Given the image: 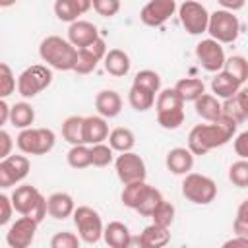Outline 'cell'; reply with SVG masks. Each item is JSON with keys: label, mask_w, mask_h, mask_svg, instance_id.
Masks as SVG:
<instances>
[{"label": "cell", "mask_w": 248, "mask_h": 248, "mask_svg": "<svg viewBox=\"0 0 248 248\" xmlns=\"http://www.w3.org/2000/svg\"><path fill=\"white\" fill-rule=\"evenodd\" d=\"M234 97H236V101L240 103V107H242V108L246 110V114H248V85H246V87H240Z\"/></svg>", "instance_id": "f5cc1de1"}, {"label": "cell", "mask_w": 248, "mask_h": 248, "mask_svg": "<svg viewBox=\"0 0 248 248\" xmlns=\"http://www.w3.org/2000/svg\"><path fill=\"white\" fill-rule=\"evenodd\" d=\"M163 202V194L155 188V186H149V190L145 192L143 200L140 202V205L136 207V211L141 215V217H151L153 211L157 209V205Z\"/></svg>", "instance_id": "d590c367"}, {"label": "cell", "mask_w": 248, "mask_h": 248, "mask_svg": "<svg viewBox=\"0 0 248 248\" xmlns=\"http://www.w3.org/2000/svg\"><path fill=\"white\" fill-rule=\"evenodd\" d=\"M240 87H242V85H240L232 76H229L225 70L217 72L215 78L211 79V91H213L215 97H219V99H231V97H234Z\"/></svg>", "instance_id": "4316f807"}, {"label": "cell", "mask_w": 248, "mask_h": 248, "mask_svg": "<svg viewBox=\"0 0 248 248\" xmlns=\"http://www.w3.org/2000/svg\"><path fill=\"white\" fill-rule=\"evenodd\" d=\"M12 145H14L12 136H10L6 130H0V159L12 155V153H10V151H12Z\"/></svg>", "instance_id": "7dc6e473"}, {"label": "cell", "mask_w": 248, "mask_h": 248, "mask_svg": "<svg viewBox=\"0 0 248 248\" xmlns=\"http://www.w3.org/2000/svg\"><path fill=\"white\" fill-rule=\"evenodd\" d=\"M155 110H157V122L165 130H176L184 122V99L176 93L174 87L159 91L155 101Z\"/></svg>", "instance_id": "3957f363"}, {"label": "cell", "mask_w": 248, "mask_h": 248, "mask_svg": "<svg viewBox=\"0 0 248 248\" xmlns=\"http://www.w3.org/2000/svg\"><path fill=\"white\" fill-rule=\"evenodd\" d=\"M66 159L72 169H87V167H91V147H87V143L72 145Z\"/></svg>", "instance_id": "836d02e7"}, {"label": "cell", "mask_w": 248, "mask_h": 248, "mask_svg": "<svg viewBox=\"0 0 248 248\" xmlns=\"http://www.w3.org/2000/svg\"><path fill=\"white\" fill-rule=\"evenodd\" d=\"M223 114H225V116H229V118H232V120H236L238 124H240V122H244V120L248 118L246 110L240 107V103L236 101V97L225 99V103H223Z\"/></svg>", "instance_id": "b9f144b4"}, {"label": "cell", "mask_w": 248, "mask_h": 248, "mask_svg": "<svg viewBox=\"0 0 248 248\" xmlns=\"http://www.w3.org/2000/svg\"><path fill=\"white\" fill-rule=\"evenodd\" d=\"M234 153L240 157V159H248V130L240 132L236 138H234Z\"/></svg>", "instance_id": "bcb514c9"}, {"label": "cell", "mask_w": 248, "mask_h": 248, "mask_svg": "<svg viewBox=\"0 0 248 248\" xmlns=\"http://www.w3.org/2000/svg\"><path fill=\"white\" fill-rule=\"evenodd\" d=\"M155 95H157V93H153V91H149V89H145V87H140V85L132 83L130 93H128V101H130V105H132L134 110L145 112V110H149V108L155 105V101H157Z\"/></svg>", "instance_id": "83f0119b"}, {"label": "cell", "mask_w": 248, "mask_h": 248, "mask_svg": "<svg viewBox=\"0 0 248 248\" xmlns=\"http://www.w3.org/2000/svg\"><path fill=\"white\" fill-rule=\"evenodd\" d=\"M16 143L25 155H45L54 147L56 136L50 128H23Z\"/></svg>", "instance_id": "8992f818"}, {"label": "cell", "mask_w": 248, "mask_h": 248, "mask_svg": "<svg viewBox=\"0 0 248 248\" xmlns=\"http://www.w3.org/2000/svg\"><path fill=\"white\" fill-rule=\"evenodd\" d=\"M74 225L78 229V234L81 238V242L85 244H97L103 236V221H101V215L89 207V205H78L76 211H74Z\"/></svg>", "instance_id": "ba28073f"}, {"label": "cell", "mask_w": 248, "mask_h": 248, "mask_svg": "<svg viewBox=\"0 0 248 248\" xmlns=\"http://www.w3.org/2000/svg\"><path fill=\"white\" fill-rule=\"evenodd\" d=\"M194 108L198 116H202L207 122H213L223 114V103H219V97L209 95V93H203L202 97H198L194 101Z\"/></svg>", "instance_id": "484cf974"}, {"label": "cell", "mask_w": 248, "mask_h": 248, "mask_svg": "<svg viewBox=\"0 0 248 248\" xmlns=\"http://www.w3.org/2000/svg\"><path fill=\"white\" fill-rule=\"evenodd\" d=\"M134 83L140 85V87H145V89H149V91H153L157 95L161 91V76L155 70H141V72H138L136 78H134Z\"/></svg>", "instance_id": "74e56055"}, {"label": "cell", "mask_w": 248, "mask_h": 248, "mask_svg": "<svg viewBox=\"0 0 248 248\" xmlns=\"http://www.w3.org/2000/svg\"><path fill=\"white\" fill-rule=\"evenodd\" d=\"M10 114H12V107L8 105L6 99H0V126L10 122Z\"/></svg>", "instance_id": "c3c4849f"}, {"label": "cell", "mask_w": 248, "mask_h": 248, "mask_svg": "<svg viewBox=\"0 0 248 248\" xmlns=\"http://www.w3.org/2000/svg\"><path fill=\"white\" fill-rule=\"evenodd\" d=\"M229 180L236 188H248V159H240L231 165L229 169Z\"/></svg>", "instance_id": "f35d334b"}, {"label": "cell", "mask_w": 248, "mask_h": 248, "mask_svg": "<svg viewBox=\"0 0 248 248\" xmlns=\"http://www.w3.org/2000/svg\"><path fill=\"white\" fill-rule=\"evenodd\" d=\"M97 39H99V29H97L91 21L76 19V21L70 23V27H68V41H70L76 48L87 46V45H91V43L97 41Z\"/></svg>", "instance_id": "e0dca14e"}, {"label": "cell", "mask_w": 248, "mask_h": 248, "mask_svg": "<svg viewBox=\"0 0 248 248\" xmlns=\"http://www.w3.org/2000/svg\"><path fill=\"white\" fill-rule=\"evenodd\" d=\"M114 169H116V176L120 178L122 184H130L136 180H145V163L143 159L134 153V151H124L114 159Z\"/></svg>", "instance_id": "7c38bea8"}, {"label": "cell", "mask_w": 248, "mask_h": 248, "mask_svg": "<svg viewBox=\"0 0 248 248\" xmlns=\"http://www.w3.org/2000/svg\"><path fill=\"white\" fill-rule=\"evenodd\" d=\"M16 87H17V83H16V76H14L12 68L6 62H2L0 64V97L8 99L16 91Z\"/></svg>", "instance_id": "ab89813d"}, {"label": "cell", "mask_w": 248, "mask_h": 248, "mask_svg": "<svg viewBox=\"0 0 248 248\" xmlns=\"http://www.w3.org/2000/svg\"><path fill=\"white\" fill-rule=\"evenodd\" d=\"M223 246H225V248H229V246H244V248H248V238H244V236H240V234H234L232 238L225 240Z\"/></svg>", "instance_id": "816d5d0a"}, {"label": "cell", "mask_w": 248, "mask_h": 248, "mask_svg": "<svg viewBox=\"0 0 248 248\" xmlns=\"http://www.w3.org/2000/svg\"><path fill=\"white\" fill-rule=\"evenodd\" d=\"M31 170V163L25 155H8L0 161V188L19 184Z\"/></svg>", "instance_id": "4fadbf2b"}, {"label": "cell", "mask_w": 248, "mask_h": 248, "mask_svg": "<svg viewBox=\"0 0 248 248\" xmlns=\"http://www.w3.org/2000/svg\"><path fill=\"white\" fill-rule=\"evenodd\" d=\"M151 184H147L145 180H136V182H130V184H124V190L120 194V200L126 207L130 209H136L140 205V202L143 200L145 192L149 190Z\"/></svg>", "instance_id": "f546056e"}, {"label": "cell", "mask_w": 248, "mask_h": 248, "mask_svg": "<svg viewBox=\"0 0 248 248\" xmlns=\"http://www.w3.org/2000/svg\"><path fill=\"white\" fill-rule=\"evenodd\" d=\"M174 12H176L174 0H149L140 12V19L147 27H159L169 17H172Z\"/></svg>", "instance_id": "2e32d148"}, {"label": "cell", "mask_w": 248, "mask_h": 248, "mask_svg": "<svg viewBox=\"0 0 248 248\" xmlns=\"http://www.w3.org/2000/svg\"><path fill=\"white\" fill-rule=\"evenodd\" d=\"M81 242V238L74 232H68V231H62V232H56L52 238H50V246L52 248H78Z\"/></svg>", "instance_id": "7bdbcfd3"}, {"label": "cell", "mask_w": 248, "mask_h": 248, "mask_svg": "<svg viewBox=\"0 0 248 248\" xmlns=\"http://www.w3.org/2000/svg\"><path fill=\"white\" fill-rule=\"evenodd\" d=\"M91 8H93V0H56L54 2L56 17L66 23H74L79 16H83Z\"/></svg>", "instance_id": "d6986e66"}, {"label": "cell", "mask_w": 248, "mask_h": 248, "mask_svg": "<svg viewBox=\"0 0 248 248\" xmlns=\"http://www.w3.org/2000/svg\"><path fill=\"white\" fill-rule=\"evenodd\" d=\"M46 205H48V215L52 219H66L70 215H74L76 211V203L74 198L68 192H54L46 198Z\"/></svg>", "instance_id": "44dd1931"}, {"label": "cell", "mask_w": 248, "mask_h": 248, "mask_svg": "<svg viewBox=\"0 0 248 248\" xmlns=\"http://www.w3.org/2000/svg\"><path fill=\"white\" fill-rule=\"evenodd\" d=\"M165 163L172 174H188L194 167V153L188 147H174L167 153Z\"/></svg>", "instance_id": "ffe728a7"}, {"label": "cell", "mask_w": 248, "mask_h": 248, "mask_svg": "<svg viewBox=\"0 0 248 248\" xmlns=\"http://www.w3.org/2000/svg\"><path fill=\"white\" fill-rule=\"evenodd\" d=\"M151 219H153V223L155 225H161V227H170L172 225V221H174V205L170 203V202H161L159 205H157V209L153 211V215H151Z\"/></svg>", "instance_id": "60d3db41"}, {"label": "cell", "mask_w": 248, "mask_h": 248, "mask_svg": "<svg viewBox=\"0 0 248 248\" xmlns=\"http://www.w3.org/2000/svg\"><path fill=\"white\" fill-rule=\"evenodd\" d=\"M14 211H16V207L12 203V198L6 196V194H2L0 196V225H8Z\"/></svg>", "instance_id": "f6af8a7d"}, {"label": "cell", "mask_w": 248, "mask_h": 248, "mask_svg": "<svg viewBox=\"0 0 248 248\" xmlns=\"http://www.w3.org/2000/svg\"><path fill=\"white\" fill-rule=\"evenodd\" d=\"M174 89L184 99V103L186 101H192L194 103L198 97H202L205 93V85H203V81L200 78H182V79L176 81Z\"/></svg>", "instance_id": "4dcf8cb0"}, {"label": "cell", "mask_w": 248, "mask_h": 248, "mask_svg": "<svg viewBox=\"0 0 248 248\" xmlns=\"http://www.w3.org/2000/svg\"><path fill=\"white\" fill-rule=\"evenodd\" d=\"M108 124L107 118L101 114H91L83 118V141L87 145H95V143H103L105 140H108Z\"/></svg>", "instance_id": "ac0fdd59"}, {"label": "cell", "mask_w": 248, "mask_h": 248, "mask_svg": "<svg viewBox=\"0 0 248 248\" xmlns=\"http://www.w3.org/2000/svg\"><path fill=\"white\" fill-rule=\"evenodd\" d=\"M223 70L229 74V76H232L240 85L248 79V60L244 58V56H229L227 60H225V66H223Z\"/></svg>", "instance_id": "e575fe53"}, {"label": "cell", "mask_w": 248, "mask_h": 248, "mask_svg": "<svg viewBox=\"0 0 248 248\" xmlns=\"http://www.w3.org/2000/svg\"><path fill=\"white\" fill-rule=\"evenodd\" d=\"M52 83V72L50 68L43 66V64H33L29 68H25L19 78H17V93L25 99H31L35 95H39L41 91H45L48 85Z\"/></svg>", "instance_id": "9c48e42d"}, {"label": "cell", "mask_w": 248, "mask_h": 248, "mask_svg": "<svg viewBox=\"0 0 248 248\" xmlns=\"http://www.w3.org/2000/svg\"><path fill=\"white\" fill-rule=\"evenodd\" d=\"M217 2L223 6V10H231V12L242 10L244 4H246V0H217Z\"/></svg>", "instance_id": "681fc988"}, {"label": "cell", "mask_w": 248, "mask_h": 248, "mask_svg": "<svg viewBox=\"0 0 248 248\" xmlns=\"http://www.w3.org/2000/svg\"><path fill=\"white\" fill-rule=\"evenodd\" d=\"M107 43H105V39L103 37H99L97 41H93L91 45H87V46H81V48H78V62H76V68H74V72L76 74H91L95 68H97V64L101 62V60H105V56H107Z\"/></svg>", "instance_id": "9a60e30c"}, {"label": "cell", "mask_w": 248, "mask_h": 248, "mask_svg": "<svg viewBox=\"0 0 248 248\" xmlns=\"http://www.w3.org/2000/svg\"><path fill=\"white\" fill-rule=\"evenodd\" d=\"M238 122L221 114L209 124H198L188 134V149L194 155H205L215 147L229 143L236 134Z\"/></svg>", "instance_id": "6da1fadb"}, {"label": "cell", "mask_w": 248, "mask_h": 248, "mask_svg": "<svg viewBox=\"0 0 248 248\" xmlns=\"http://www.w3.org/2000/svg\"><path fill=\"white\" fill-rule=\"evenodd\" d=\"M236 219L248 223V200H244V202L238 205V209H236Z\"/></svg>", "instance_id": "db71d44e"}, {"label": "cell", "mask_w": 248, "mask_h": 248, "mask_svg": "<svg viewBox=\"0 0 248 248\" xmlns=\"http://www.w3.org/2000/svg\"><path fill=\"white\" fill-rule=\"evenodd\" d=\"M17 0H0V8H10V6H14Z\"/></svg>", "instance_id": "11a10c76"}, {"label": "cell", "mask_w": 248, "mask_h": 248, "mask_svg": "<svg viewBox=\"0 0 248 248\" xmlns=\"http://www.w3.org/2000/svg\"><path fill=\"white\" fill-rule=\"evenodd\" d=\"M12 203L16 207V211L19 215H27L33 217L37 223H41L46 213H48V205H46V198L35 188V186H17L12 192Z\"/></svg>", "instance_id": "277c9868"}, {"label": "cell", "mask_w": 248, "mask_h": 248, "mask_svg": "<svg viewBox=\"0 0 248 248\" xmlns=\"http://www.w3.org/2000/svg\"><path fill=\"white\" fill-rule=\"evenodd\" d=\"M95 108H97V112H99L101 116H105V118H114V116H118L120 110H122V99H120V95H118L116 91H112V89H103V91H99L97 97H95Z\"/></svg>", "instance_id": "7402d4cb"}, {"label": "cell", "mask_w": 248, "mask_h": 248, "mask_svg": "<svg viewBox=\"0 0 248 248\" xmlns=\"http://www.w3.org/2000/svg\"><path fill=\"white\" fill-rule=\"evenodd\" d=\"M196 58H198L200 66L205 72H211V74L221 72L223 66H225V60H227L221 43L215 41V39H211V37L209 39H203V41H200L196 45Z\"/></svg>", "instance_id": "8fae6325"}, {"label": "cell", "mask_w": 248, "mask_h": 248, "mask_svg": "<svg viewBox=\"0 0 248 248\" xmlns=\"http://www.w3.org/2000/svg\"><path fill=\"white\" fill-rule=\"evenodd\" d=\"M62 138L72 145L85 143L83 141V116H78V114L68 116L62 122Z\"/></svg>", "instance_id": "1f68e13d"}, {"label": "cell", "mask_w": 248, "mask_h": 248, "mask_svg": "<svg viewBox=\"0 0 248 248\" xmlns=\"http://www.w3.org/2000/svg\"><path fill=\"white\" fill-rule=\"evenodd\" d=\"M169 240H170L169 229L167 227H161V225H155V223L147 225L141 231V234L136 238V242L141 248H161V246L169 244Z\"/></svg>", "instance_id": "cb8c5ba5"}, {"label": "cell", "mask_w": 248, "mask_h": 248, "mask_svg": "<svg viewBox=\"0 0 248 248\" xmlns=\"http://www.w3.org/2000/svg\"><path fill=\"white\" fill-rule=\"evenodd\" d=\"M35 122V108L29 103H16L12 107V114H10V124L23 130V128H31V124Z\"/></svg>", "instance_id": "d6a6232c"}, {"label": "cell", "mask_w": 248, "mask_h": 248, "mask_svg": "<svg viewBox=\"0 0 248 248\" xmlns=\"http://www.w3.org/2000/svg\"><path fill=\"white\" fill-rule=\"evenodd\" d=\"M37 227L39 223L33 219V217H27V215H21L19 219H16L8 232H6V242L10 248H27L33 244L35 240V232H37Z\"/></svg>", "instance_id": "5bb4252c"}, {"label": "cell", "mask_w": 248, "mask_h": 248, "mask_svg": "<svg viewBox=\"0 0 248 248\" xmlns=\"http://www.w3.org/2000/svg\"><path fill=\"white\" fill-rule=\"evenodd\" d=\"M198 2H200V0H198Z\"/></svg>", "instance_id": "9f6ffc18"}, {"label": "cell", "mask_w": 248, "mask_h": 248, "mask_svg": "<svg viewBox=\"0 0 248 248\" xmlns=\"http://www.w3.org/2000/svg\"><path fill=\"white\" fill-rule=\"evenodd\" d=\"M108 145L118 151V153H124V151H132L134 145H136V136L130 128H124V126H118L114 130H110L108 134Z\"/></svg>", "instance_id": "f1b7e54d"}, {"label": "cell", "mask_w": 248, "mask_h": 248, "mask_svg": "<svg viewBox=\"0 0 248 248\" xmlns=\"http://www.w3.org/2000/svg\"><path fill=\"white\" fill-rule=\"evenodd\" d=\"M178 17H180L182 27L190 35L207 33L209 12L205 10V6L202 2H198V0H184L182 6L178 8Z\"/></svg>", "instance_id": "30bf717a"}, {"label": "cell", "mask_w": 248, "mask_h": 248, "mask_svg": "<svg viewBox=\"0 0 248 248\" xmlns=\"http://www.w3.org/2000/svg\"><path fill=\"white\" fill-rule=\"evenodd\" d=\"M39 56L54 70L74 72L78 62V48L68 39H62L58 35H48L39 45Z\"/></svg>", "instance_id": "7a4b0ae2"}, {"label": "cell", "mask_w": 248, "mask_h": 248, "mask_svg": "<svg viewBox=\"0 0 248 248\" xmlns=\"http://www.w3.org/2000/svg\"><path fill=\"white\" fill-rule=\"evenodd\" d=\"M103 64H105V70H107L110 76H114V78L126 76V74L130 72V66H132L128 52H124L122 48H110V50L107 52Z\"/></svg>", "instance_id": "d4e9b609"}, {"label": "cell", "mask_w": 248, "mask_h": 248, "mask_svg": "<svg viewBox=\"0 0 248 248\" xmlns=\"http://www.w3.org/2000/svg\"><path fill=\"white\" fill-rule=\"evenodd\" d=\"M114 161V149L105 143L91 145V165L93 167H108Z\"/></svg>", "instance_id": "8d00e7d4"}, {"label": "cell", "mask_w": 248, "mask_h": 248, "mask_svg": "<svg viewBox=\"0 0 248 248\" xmlns=\"http://www.w3.org/2000/svg\"><path fill=\"white\" fill-rule=\"evenodd\" d=\"M232 231H234V234H240V236L248 238V223H246V221H240V219L234 217V221H232Z\"/></svg>", "instance_id": "f907efd6"}, {"label": "cell", "mask_w": 248, "mask_h": 248, "mask_svg": "<svg viewBox=\"0 0 248 248\" xmlns=\"http://www.w3.org/2000/svg\"><path fill=\"white\" fill-rule=\"evenodd\" d=\"M93 10L101 17H114L120 12V0H93Z\"/></svg>", "instance_id": "ee69618b"}, {"label": "cell", "mask_w": 248, "mask_h": 248, "mask_svg": "<svg viewBox=\"0 0 248 248\" xmlns=\"http://www.w3.org/2000/svg\"><path fill=\"white\" fill-rule=\"evenodd\" d=\"M207 33L221 45L234 43L240 33V21L231 10H215L213 14H209Z\"/></svg>", "instance_id": "52a82bcc"}, {"label": "cell", "mask_w": 248, "mask_h": 248, "mask_svg": "<svg viewBox=\"0 0 248 248\" xmlns=\"http://www.w3.org/2000/svg\"><path fill=\"white\" fill-rule=\"evenodd\" d=\"M103 238L110 248H130L132 246V232L120 221H110L103 231Z\"/></svg>", "instance_id": "603a6c76"}, {"label": "cell", "mask_w": 248, "mask_h": 248, "mask_svg": "<svg viewBox=\"0 0 248 248\" xmlns=\"http://www.w3.org/2000/svg\"><path fill=\"white\" fill-rule=\"evenodd\" d=\"M182 196L196 203V205H207L217 196V184L213 178L200 174V172H188L182 180Z\"/></svg>", "instance_id": "5b68a950"}]
</instances>
